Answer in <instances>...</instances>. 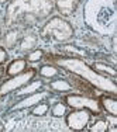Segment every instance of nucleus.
Masks as SVG:
<instances>
[{
    "label": "nucleus",
    "mask_w": 117,
    "mask_h": 132,
    "mask_svg": "<svg viewBox=\"0 0 117 132\" xmlns=\"http://www.w3.org/2000/svg\"><path fill=\"white\" fill-rule=\"evenodd\" d=\"M92 121V114L89 110L76 108L65 114V124L72 131H83Z\"/></svg>",
    "instance_id": "obj_7"
},
{
    "label": "nucleus",
    "mask_w": 117,
    "mask_h": 132,
    "mask_svg": "<svg viewBox=\"0 0 117 132\" xmlns=\"http://www.w3.org/2000/svg\"><path fill=\"white\" fill-rule=\"evenodd\" d=\"M9 0H0V4H7Z\"/></svg>",
    "instance_id": "obj_28"
},
{
    "label": "nucleus",
    "mask_w": 117,
    "mask_h": 132,
    "mask_svg": "<svg viewBox=\"0 0 117 132\" xmlns=\"http://www.w3.org/2000/svg\"><path fill=\"white\" fill-rule=\"evenodd\" d=\"M59 51L64 53L65 56H76V58H83L87 53L82 48H79L78 45H62L59 48Z\"/></svg>",
    "instance_id": "obj_19"
},
{
    "label": "nucleus",
    "mask_w": 117,
    "mask_h": 132,
    "mask_svg": "<svg viewBox=\"0 0 117 132\" xmlns=\"http://www.w3.org/2000/svg\"><path fill=\"white\" fill-rule=\"evenodd\" d=\"M66 112H68V105L64 101H58L52 107H49V114L54 118H62V117H65Z\"/></svg>",
    "instance_id": "obj_20"
},
{
    "label": "nucleus",
    "mask_w": 117,
    "mask_h": 132,
    "mask_svg": "<svg viewBox=\"0 0 117 132\" xmlns=\"http://www.w3.org/2000/svg\"><path fill=\"white\" fill-rule=\"evenodd\" d=\"M2 131H4V125H3V122L0 121V132H2Z\"/></svg>",
    "instance_id": "obj_26"
},
{
    "label": "nucleus",
    "mask_w": 117,
    "mask_h": 132,
    "mask_svg": "<svg viewBox=\"0 0 117 132\" xmlns=\"http://www.w3.org/2000/svg\"><path fill=\"white\" fill-rule=\"evenodd\" d=\"M90 66H92V69H93V70H96L97 73L103 75V76L113 77V79H114V77H116V75H117V72H116V68H114L113 65L107 63V62L96 61V62H93V63H92Z\"/></svg>",
    "instance_id": "obj_18"
},
{
    "label": "nucleus",
    "mask_w": 117,
    "mask_h": 132,
    "mask_svg": "<svg viewBox=\"0 0 117 132\" xmlns=\"http://www.w3.org/2000/svg\"><path fill=\"white\" fill-rule=\"evenodd\" d=\"M99 101H100V105H102L103 111H106L109 115L117 117V98H116V96L104 93L99 97Z\"/></svg>",
    "instance_id": "obj_13"
},
{
    "label": "nucleus",
    "mask_w": 117,
    "mask_h": 132,
    "mask_svg": "<svg viewBox=\"0 0 117 132\" xmlns=\"http://www.w3.org/2000/svg\"><path fill=\"white\" fill-rule=\"evenodd\" d=\"M49 112V104L45 101H41L34 107H31V115L34 117H44Z\"/></svg>",
    "instance_id": "obj_23"
},
{
    "label": "nucleus",
    "mask_w": 117,
    "mask_h": 132,
    "mask_svg": "<svg viewBox=\"0 0 117 132\" xmlns=\"http://www.w3.org/2000/svg\"><path fill=\"white\" fill-rule=\"evenodd\" d=\"M87 127H89V131H92V132H107V131H110L109 122H107L106 119H102V118L96 119L93 124H89Z\"/></svg>",
    "instance_id": "obj_22"
},
{
    "label": "nucleus",
    "mask_w": 117,
    "mask_h": 132,
    "mask_svg": "<svg viewBox=\"0 0 117 132\" xmlns=\"http://www.w3.org/2000/svg\"><path fill=\"white\" fill-rule=\"evenodd\" d=\"M83 21L92 32L110 37L117 30L116 0H86L83 6Z\"/></svg>",
    "instance_id": "obj_2"
},
{
    "label": "nucleus",
    "mask_w": 117,
    "mask_h": 132,
    "mask_svg": "<svg viewBox=\"0 0 117 132\" xmlns=\"http://www.w3.org/2000/svg\"><path fill=\"white\" fill-rule=\"evenodd\" d=\"M82 0H54V7L62 17H69L76 11Z\"/></svg>",
    "instance_id": "obj_12"
},
{
    "label": "nucleus",
    "mask_w": 117,
    "mask_h": 132,
    "mask_svg": "<svg viewBox=\"0 0 117 132\" xmlns=\"http://www.w3.org/2000/svg\"><path fill=\"white\" fill-rule=\"evenodd\" d=\"M61 72L62 70L56 65L51 63V62H47V63H44V65L40 66V69L37 70V75H40L42 79L52 80V79H55V77H58L59 75H61Z\"/></svg>",
    "instance_id": "obj_16"
},
{
    "label": "nucleus",
    "mask_w": 117,
    "mask_h": 132,
    "mask_svg": "<svg viewBox=\"0 0 117 132\" xmlns=\"http://www.w3.org/2000/svg\"><path fill=\"white\" fill-rule=\"evenodd\" d=\"M44 56H45V51L41 48H35L28 53H26V61L28 63H38L44 59Z\"/></svg>",
    "instance_id": "obj_21"
},
{
    "label": "nucleus",
    "mask_w": 117,
    "mask_h": 132,
    "mask_svg": "<svg viewBox=\"0 0 117 132\" xmlns=\"http://www.w3.org/2000/svg\"><path fill=\"white\" fill-rule=\"evenodd\" d=\"M35 76H37V69L30 68V66L21 73L16 75V76H10L9 79H6L4 81L0 83V98L20 90L23 86H26L28 81L35 79Z\"/></svg>",
    "instance_id": "obj_6"
},
{
    "label": "nucleus",
    "mask_w": 117,
    "mask_h": 132,
    "mask_svg": "<svg viewBox=\"0 0 117 132\" xmlns=\"http://www.w3.org/2000/svg\"><path fill=\"white\" fill-rule=\"evenodd\" d=\"M49 97V92L48 90H38L35 93H31L28 96H24V97H20L17 101L11 105V111H23V110H27V108H31L35 104H38L41 101H47V98Z\"/></svg>",
    "instance_id": "obj_8"
},
{
    "label": "nucleus",
    "mask_w": 117,
    "mask_h": 132,
    "mask_svg": "<svg viewBox=\"0 0 117 132\" xmlns=\"http://www.w3.org/2000/svg\"><path fill=\"white\" fill-rule=\"evenodd\" d=\"M3 76H4V69H3V68H0V79H2Z\"/></svg>",
    "instance_id": "obj_25"
},
{
    "label": "nucleus",
    "mask_w": 117,
    "mask_h": 132,
    "mask_svg": "<svg viewBox=\"0 0 117 132\" xmlns=\"http://www.w3.org/2000/svg\"><path fill=\"white\" fill-rule=\"evenodd\" d=\"M44 87V80L42 79H35V80H31L28 81V83L26 84V86H23L20 90H17V92H14V96L16 97H24V96H28V94L31 93H35L38 92V90H41Z\"/></svg>",
    "instance_id": "obj_17"
},
{
    "label": "nucleus",
    "mask_w": 117,
    "mask_h": 132,
    "mask_svg": "<svg viewBox=\"0 0 117 132\" xmlns=\"http://www.w3.org/2000/svg\"><path fill=\"white\" fill-rule=\"evenodd\" d=\"M27 68H28V62L26 61V58H17V59H13V61L7 65V68L4 69V75L7 77L16 76V75L24 72Z\"/></svg>",
    "instance_id": "obj_14"
},
{
    "label": "nucleus",
    "mask_w": 117,
    "mask_h": 132,
    "mask_svg": "<svg viewBox=\"0 0 117 132\" xmlns=\"http://www.w3.org/2000/svg\"><path fill=\"white\" fill-rule=\"evenodd\" d=\"M2 37H3V28L0 26V42H2Z\"/></svg>",
    "instance_id": "obj_27"
},
{
    "label": "nucleus",
    "mask_w": 117,
    "mask_h": 132,
    "mask_svg": "<svg viewBox=\"0 0 117 132\" xmlns=\"http://www.w3.org/2000/svg\"><path fill=\"white\" fill-rule=\"evenodd\" d=\"M71 83V86L74 87V90H78L81 94H86V96H92V97H96V89L85 79L76 76V75H72L68 73V79H66Z\"/></svg>",
    "instance_id": "obj_10"
},
{
    "label": "nucleus",
    "mask_w": 117,
    "mask_h": 132,
    "mask_svg": "<svg viewBox=\"0 0 117 132\" xmlns=\"http://www.w3.org/2000/svg\"><path fill=\"white\" fill-rule=\"evenodd\" d=\"M62 101L72 110H76V108L89 110L90 114L96 115V117H99L103 112L97 97L86 96V94H81V93H66V96L62 98Z\"/></svg>",
    "instance_id": "obj_5"
},
{
    "label": "nucleus",
    "mask_w": 117,
    "mask_h": 132,
    "mask_svg": "<svg viewBox=\"0 0 117 132\" xmlns=\"http://www.w3.org/2000/svg\"><path fill=\"white\" fill-rule=\"evenodd\" d=\"M48 90L56 94H66L71 93L74 90V87L71 86V83L66 79H52L48 83Z\"/></svg>",
    "instance_id": "obj_15"
},
{
    "label": "nucleus",
    "mask_w": 117,
    "mask_h": 132,
    "mask_svg": "<svg viewBox=\"0 0 117 132\" xmlns=\"http://www.w3.org/2000/svg\"><path fill=\"white\" fill-rule=\"evenodd\" d=\"M38 41H40V37H38V32H35L34 30H26L21 35L20 41H18V52L21 53H28L30 51L37 48L38 45Z\"/></svg>",
    "instance_id": "obj_9"
},
{
    "label": "nucleus",
    "mask_w": 117,
    "mask_h": 132,
    "mask_svg": "<svg viewBox=\"0 0 117 132\" xmlns=\"http://www.w3.org/2000/svg\"><path fill=\"white\" fill-rule=\"evenodd\" d=\"M9 59H10V56H9L7 49H6L3 45H0V68H2L3 65H6V63H7V62H9Z\"/></svg>",
    "instance_id": "obj_24"
},
{
    "label": "nucleus",
    "mask_w": 117,
    "mask_h": 132,
    "mask_svg": "<svg viewBox=\"0 0 117 132\" xmlns=\"http://www.w3.org/2000/svg\"><path fill=\"white\" fill-rule=\"evenodd\" d=\"M24 30L18 27H11V28H7L6 32H3V37H2V44L6 49H14L16 46L18 45V41H20L21 35H23Z\"/></svg>",
    "instance_id": "obj_11"
},
{
    "label": "nucleus",
    "mask_w": 117,
    "mask_h": 132,
    "mask_svg": "<svg viewBox=\"0 0 117 132\" xmlns=\"http://www.w3.org/2000/svg\"><path fill=\"white\" fill-rule=\"evenodd\" d=\"M44 59H47L48 62L56 65L61 70H65L72 75H76V76L85 79L86 81H89L92 86L96 90H99V92L109 93V94H113V96L117 94V86H116L114 79L97 73L82 58L65 56V55H49L48 53V55L44 56Z\"/></svg>",
    "instance_id": "obj_1"
},
{
    "label": "nucleus",
    "mask_w": 117,
    "mask_h": 132,
    "mask_svg": "<svg viewBox=\"0 0 117 132\" xmlns=\"http://www.w3.org/2000/svg\"><path fill=\"white\" fill-rule=\"evenodd\" d=\"M54 10V0H9L3 17L4 27H16L23 14H35L41 21H45L52 15Z\"/></svg>",
    "instance_id": "obj_3"
},
{
    "label": "nucleus",
    "mask_w": 117,
    "mask_h": 132,
    "mask_svg": "<svg viewBox=\"0 0 117 132\" xmlns=\"http://www.w3.org/2000/svg\"><path fill=\"white\" fill-rule=\"evenodd\" d=\"M38 37L45 42L66 44L75 37V28L62 15L48 17L38 30Z\"/></svg>",
    "instance_id": "obj_4"
}]
</instances>
